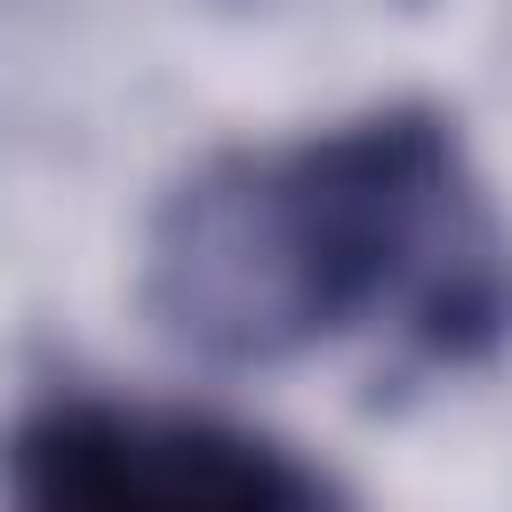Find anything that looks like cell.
Returning <instances> with one entry per match:
<instances>
[{"label":"cell","mask_w":512,"mask_h":512,"mask_svg":"<svg viewBox=\"0 0 512 512\" xmlns=\"http://www.w3.org/2000/svg\"><path fill=\"white\" fill-rule=\"evenodd\" d=\"M144 304L216 368H480L512 344V224L440 112L384 104L200 160L144 232Z\"/></svg>","instance_id":"6da1fadb"},{"label":"cell","mask_w":512,"mask_h":512,"mask_svg":"<svg viewBox=\"0 0 512 512\" xmlns=\"http://www.w3.org/2000/svg\"><path fill=\"white\" fill-rule=\"evenodd\" d=\"M0 488L40 512H304L336 496L248 424L96 392L40 400L0 440Z\"/></svg>","instance_id":"7a4b0ae2"}]
</instances>
